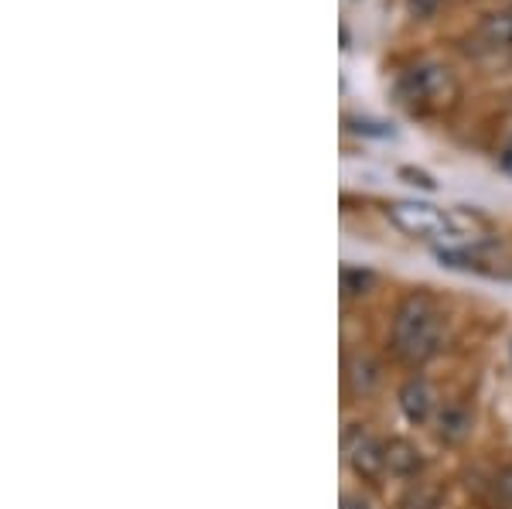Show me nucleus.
<instances>
[{
  "instance_id": "obj_1",
  "label": "nucleus",
  "mask_w": 512,
  "mask_h": 509,
  "mask_svg": "<svg viewBox=\"0 0 512 509\" xmlns=\"http://www.w3.org/2000/svg\"><path fill=\"white\" fill-rule=\"evenodd\" d=\"M390 219L396 229H403L414 240H478L485 233V223L475 212L461 209H437L427 202H393Z\"/></svg>"
},
{
  "instance_id": "obj_2",
  "label": "nucleus",
  "mask_w": 512,
  "mask_h": 509,
  "mask_svg": "<svg viewBox=\"0 0 512 509\" xmlns=\"http://www.w3.org/2000/svg\"><path fill=\"white\" fill-rule=\"evenodd\" d=\"M441 339H444L441 308L427 294H410L400 305V311H396V322H393L396 356L407 359V363H427L431 356H437Z\"/></svg>"
},
{
  "instance_id": "obj_3",
  "label": "nucleus",
  "mask_w": 512,
  "mask_h": 509,
  "mask_svg": "<svg viewBox=\"0 0 512 509\" xmlns=\"http://www.w3.org/2000/svg\"><path fill=\"white\" fill-rule=\"evenodd\" d=\"M393 89H396V100L420 113L444 110V106H451L458 100V79H454V72L448 65L431 62V59L400 69Z\"/></svg>"
},
{
  "instance_id": "obj_4",
  "label": "nucleus",
  "mask_w": 512,
  "mask_h": 509,
  "mask_svg": "<svg viewBox=\"0 0 512 509\" xmlns=\"http://www.w3.org/2000/svg\"><path fill=\"white\" fill-rule=\"evenodd\" d=\"M342 448H345V458H349L352 469L359 475H366V479H376L379 472H386V445L376 441L369 431L349 428L342 438Z\"/></svg>"
},
{
  "instance_id": "obj_5",
  "label": "nucleus",
  "mask_w": 512,
  "mask_h": 509,
  "mask_svg": "<svg viewBox=\"0 0 512 509\" xmlns=\"http://www.w3.org/2000/svg\"><path fill=\"white\" fill-rule=\"evenodd\" d=\"M400 410L407 414V421L424 424L434 410V390L424 380H407L400 390Z\"/></svg>"
},
{
  "instance_id": "obj_6",
  "label": "nucleus",
  "mask_w": 512,
  "mask_h": 509,
  "mask_svg": "<svg viewBox=\"0 0 512 509\" xmlns=\"http://www.w3.org/2000/svg\"><path fill=\"white\" fill-rule=\"evenodd\" d=\"M478 41L489 48H512V11H495L478 24Z\"/></svg>"
},
{
  "instance_id": "obj_7",
  "label": "nucleus",
  "mask_w": 512,
  "mask_h": 509,
  "mask_svg": "<svg viewBox=\"0 0 512 509\" xmlns=\"http://www.w3.org/2000/svg\"><path fill=\"white\" fill-rule=\"evenodd\" d=\"M420 465H424V458H420V451L410 445V441H403V438L386 441V469H390V472L414 475Z\"/></svg>"
},
{
  "instance_id": "obj_8",
  "label": "nucleus",
  "mask_w": 512,
  "mask_h": 509,
  "mask_svg": "<svg viewBox=\"0 0 512 509\" xmlns=\"http://www.w3.org/2000/svg\"><path fill=\"white\" fill-rule=\"evenodd\" d=\"M373 270H362V267H342V291L345 294H366L369 284H373Z\"/></svg>"
},
{
  "instance_id": "obj_9",
  "label": "nucleus",
  "mask_w": 512,
  "mask_h": 509,
  "mask_svg": "<svg viewBox=\"0 0 512 509\" xmlns=\"http://www.w3.org/2000/svg\"><path fill=\"white\" fill-rule=\"evenodd\" d=\"M441 4H444V0H407V11H410V18L427 21V18H434Z\"/></svg>"
},
{
  "instance_id": "obj_10",
  "label": "nucleus",
  "mask_w": 512,
  "mask_h": 509,
  "mask_svg": "<svg viewBox=\"0 0 512 509\" xmlns=\"http://www.w3.org/2000/svg\"><path fill=\"white\" fill-rule=\"evenodd\" d=\"M499 489H502V503H506V509H512V469H506V475H502Z\"/></svg>"
},
{
  "instance_id": "obj_11",
  "label": "nucleus",
  "mask_w": 512,
  "mask_h": 509,
  "mask_svg": "<svg viewBox=\"0 0 512 509\" xmlns=\"http://www.w3.org/2000/svg\"><path fill=\"white\" fill-rule=\"evenodd\" d=\"M403 175H407V178H417V182H414V185L434 188V182H431V178H427V175H424V171H410V168H407V171H403Z\"/></svg>"
},
{
  "instance_id": "obj_12",
  "label": "nucleus",
  "mask_w": 512,
  "mask_h": 509,
  "mask_svg": "<svg viewBox=\"0 0 512 509\" xmlns=\"http://www.w3.org/2000/svg\"><path fill=\"white\" fill-rule=\"evenodd\" d=\"M502 168H506L509 175H512V141L506 144V151H502Z\"/></svg>"
},
{
  "instance_id": "obj_13",
  "label": "nucleus",
  "mask_w": 512,
  "mask_h": 509,
  "mask_svg": "<svg viewBox=\"0 0 512 509\" xmlns=\"http://www.w3.org/2000/svg\"><path fill=\"white\" fill-rule=\"evenodd\" d=\"M502 4H512V0H502Z\"/></svg>"
}]
</instances>
